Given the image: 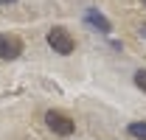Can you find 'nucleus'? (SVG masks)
<instances>
[{
    "instance_id": "obj_3",
    "label": "nucleus",
    "mask_w": 146,
    "mask_h": 140,
    "mask_svg": "<svg viewBox=\"0 0 146 140\" xmlns=\"http://www.w3.org/2000/svg\"><path fill=\"white\" fill-rule=\"evenodd\" d=\"M23 53V39L17 34H0V59H17Z\"/></svg>"
},
{
    "instance_id": "obj_1",
    "label": "nucleus",
    "mask_w": 146,
    "mask_h": 140,
    "mask_svg": "<svg viewBox=\"0 0 146 140\" xmlns=\"http://www.w3.org/2000/svg\"><path fill=\"white\" fill-rule=\"evenodd\" d=\"M48 45L54 48V53L59 56H70L76 51V39L70 36V31H65L62 25H54L51 31H48Z\"/></svg>"
},
{
    "instance_id": "obj_6",
    "label": "nucleus",
    "mask_w": 146,
    "mask_h": 140,
    "mask_svg": "<svg viewBox=\"0 0 146 140\" xmlns=\"http://www.w3.org/2000/svg\"><path fill=\"white\" fill-rule=\"evenodd\" d=\"M135 84H138V90L146 92V70H138V73H135Z\"/></svg>"
},
{
    "instance_id": "obj_8",
    "label": "nucleus",
    "mask_w": 146,
    "mask_h": 140,
    "mask_svg": "<svg viewBox=\"0 0 146 140\" xmlns=\"http://www.w3.org/2000/svg\"><path fill=\"white\" fill-rule=\"evenodd\" d=\"M0 3H6V6H9V3H17V0H0Z\"/></svg>"
},
{
    "instance_id": "obj_2",
    "label": "nucleus",
    "mask_w": 146,
    "mask_h": 140,
    "mask_svg": "<svg viewBox=\"0 0 146 140\" xmlns=\"http://www.w3.org/2000/svg\"><path fill=\"white\" fill-rule=\"evenodd\" d=\"M45 123H48V129L59 135V137H68L76 132V121H73L70 115H65V112H59V109H51V112H45Z\"/></svg>"
},
{
    "instance_id": "obj_7",
    "label": "nucleus",
    "mask_w": 146,
    "mask_h": 140,
    "mask_svg": "<svg viewBox=\"0 0 146 140\" xmlns=\"http://www.w3.org/2000/svg\"><path fill=\"white\" fill-rule=\"evenodd\" d=\"M141 36H143V39H146V22H143V25H141Z\"/></svg>"
},
{
    "instance_id": "obj_4",
    "label": "nucleus",
    "mask_w": 146,
    "mask_h": 140,
    "mask_svg": "<svg viewBox=\"0 0 146 140\" xmlns=\"http://www.w3.org/2000/svg\"><path fill=\"white\" fill-rule=\"evenodd\" d=\"M84 20H87V25L96 28L98 34H110V31H112V22H110L98 9H87V11H84Z\"/></svg>"
},
{
    "instance_id": "obj_9",
    "label": "nucleus",
    "mask_w": 146,
    "mask_h": 140,
    "mask_svg": "<svg viewBox=\"0 0 146 140\" xmlns=\"http://www.w3.org/2000/svg\"><path fill=\"white\" fill-rule=\"evenodd\" d=\"M143 9H146V0H143Z\"/></svg>"
},
{
    "instance_id": "obj_5",
    "label": "nucleus",
    "mask_w": 146,
    "mask_h": 140,
    "mask_svg": "<svg viewBox=\"0 0 146 140\" xmlns=\"http://www.w3.org/2000/svg\"><path fill=\"white\" fill-rule=\"evenodd\" d=\"M127 132H129L135 140H146V121H135V123H129Z\"/></svg>"
}]
</instances>
